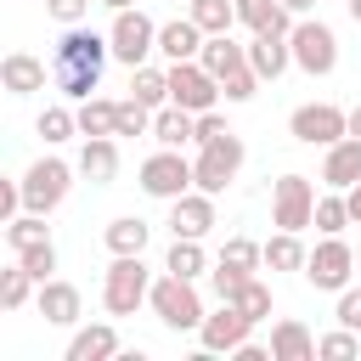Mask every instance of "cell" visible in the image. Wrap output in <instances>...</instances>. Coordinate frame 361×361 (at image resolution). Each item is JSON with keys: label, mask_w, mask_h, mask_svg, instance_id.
<instances>
[{"label": "cell", "mask_w": 361, "mask_h": 361, "mask_svg": "<svg viewBox=\"0 0 361 361\" xmlns=\"http://www.w3.org/2000/svg\"><path fill=\"white\" fill-rule=\"evenodd\" d=\"M73 169H79V164H62L56 152L34 158V164L23 169V209H34V214H56V209L68 203V192H73Z\"/></svg>", "instance_id": "cell-5"}, {"label": "cell", "mask_w": 361, "mask_h": 361, "mask_svg": "<svg viewBox=\"0 0 361 361\" xmlns=\"http://www.w3.org/2000/svg\"><path fill=\"white\" fill-rule=\"evenodd\" d=\"M220 130H231V124H226L214 107H209V113H197V141H209V135H220Z\"/></svg>", "instance_id": "cell-44"}, {"label": "cell", "mask_w": 361, "mask_h": 361, "mask_svg": "<svg viewBox=\"0 0 361 361\" xmlns=\"http://www.w3.org/2000/svg\"><path fill=\"white\" fill-rule=\"evenodd\" d=\"M344 226H355V220H350V197H344L338 186H327V192L316 197V231H322V237H344Z\"/></svg>", "instance_id": "cell-29"}, {"label": "cell", "mask_w": 361, "mask_h": 361, "mask_svg": "<svg viewBox=\"0 0 361 361\" xmlns=\"http://www.w3.org/2000/svg\"><path fill=\"white\" fill-rule=\"evenodd\" d=\"M102 243H107V254H147V243H152V226H147L141 214H118V220H107Z\"/></svg>", "instance_id": "cell-24"}, {"label": "cell", "mask_w": 361, "mask_h": 361, "mask_svg": "<svg viewBox=\"0 0 361 361\" xmlns=\"http://www.w3.org/2000/svg\"><path fill=\"white\" fill-rule=\"evenodd\" d=\"M147 293H152L147 259H141V254H113V265H107V276H102V305H107V316H135V310L147 305Z\"/></svg>", "instance_id": "cell-4"}, {"label": "cell", "mask_w": 361, "mask_h": 361, "mask_svg": "<svg viewBox=\"0 0 361 361\" xmlns=\"http://www.w3.org/2000/svg\"><path fill=\"white\" fill-rule=\"evenodd\" d=\"M45 237H51V226H45V214H34V209H23L17 220H6V248H11V254L34 248V243H45Z\"/></svg>", "instance_id": "cell-34"}, {"label": "cell", "mask_w": 361, "mask_h": 361, "mask_svg": "<svg viewBox=\"0 0 361 361\" xmlns=\"http://www.w3.org/2000/svg\"><path fill=\"white\" fill-rule=\"evenodd\" d=\"M152 141H158V147H186V141H197V113L164 102V107L152 113Z\"/></svg>", "instance_id": "cell-23"}, {"label": "cell", "mask_w": 361, "mask_h": 361, "mask_svg": "<svg viewBox=\"0 0 361 361\" xmlns=\"http://www.w3.org/2000/svg\"><path fill=\"white\" fill-rule=\"evenodd\" d=\"M203 28L192 23V17H169V23H158V56L164 62H192L197 51H203Z\"/></svg>", "instance_id": "cell-17"}, {"label": "cell", "mask_w": 361, "mask_h": 361, "mask_svg": "<svg viewBox=\"0 0 361 361\" xmlns=\"http://www.w3.org/2000/svg\"><path fill=\"white\" fill-rule=\"evenodd\" d=\"M17 259H23V265H28V271H34V282H45V276H51V271H56V243H51V237H45V243H34V248H23V254H17Z\"/></svg>", "instance_id": "cell-40"}, {"label": "cell", "mask_w": 361, "mask_h": 361, "mask_svg": "<svg viewBox=\"0 0 361 361\" xmlns=\"http://www.w3.org/2000/svg\"><path fill=\"white\" fill-rule=\"evenodd\" d=\"M169 102L186 107V113H209V107H220L226 96H220V79L192 56V62H169Z\"/></svg>", "instance_id": "cell-12"}, {"label": "cell", "mask_w": 361, "mask_h": 361, "mask_svg": "<svg viewBox=\"0 0 361 361\" xmlns=\"http://www.w3.org/2000/svg\"><path fill=\"white\" fill-rule=\"evenodd\" d=\"M305 259H310V248L299 243V231H276L265 243V271H305Z\"/></svg>", "instance_id": "cell-30"}, {"label": "cell", "mask_w": 361, "mask_h": 361, "mask_svg": "<svg viewBox=\"0 0 361 361\" xmlns=\"http://www.w3.org/2000/svg\"><path fill=\"white\" fill-rule=\"evenodd\" d=\"M271 355L276 361H316V333L299 316H282V322H271Z\"/></svg>", "instance_id": "cell-21"}, {"label": "cell", "mask_w": 361, "mask_h": 361, "mask_svg": "<svg viewBox=\"0 0 361 361\" xmlns=\"http://www.w3.org/2000/svg\"><path fill=\"white\" fill-rule=\"evenodd\" d=\"M164 271H175V276H186V282H197V276L209 271L203 237H175V243H169V254H164Z\"/></svg>", "instance_id": "cell-27"}, {"label": "cell", "mask_w": 361, "mask_h": 361, "mask_svg": "<svg viewBox=\"0 0 361 361\" xmlns=\"http://www.w3.org/2000/svg\"><path fill=\"white\" fill-rule=\"evenodd\" d=\"M107 56H113V39L96 34V28H85V23H73V28H62V39H56V51H51V85H56L68 102H85V96L102 90Z\"/></svg>", "instance_id": "cell-1"}, {"label": "cell", "mask_w": 361, "mask_h": 361, "mask_svg": "<svg viewBox=\"0 0 361 361\" xmlns=\"http://www.w3.org/2000/svg\"><path fill=\"white\" fill-rule=\"evenodd\" d=\"M214 265L254 276V271L265 265V243H254V237H226V248H220V259H214Z\"/></svg>", "instance_id": "cell-32"}, {"label": "cell", "mask_w": 361, "mask_h": 361, "mask_svg": "<svg viewBox=\"0 0 361 361\" xmlns=\"http://www.w3.org/2000/svg\"><path fill=\"white\" fill-rule=\"evenodd\" d=\"M107 39H113V62H124V68H141V62L158 51V23H152L141 6H124V11H113V28H107Z\"/></svg>", "instance_id": "cell-10"}, {"label": "cell", "mask_w": 361, "mask_h": 361, "mask_svg": "<svg viewBox=\"0 0 361 361\" xmlns=\"http://www.w3.org/2000/svg\"><path fill=\"white\" fill-rule=\"evenodd\" d=\"M231 305H237L243 316L265 322V316H271V288H265L259 276H243V282H237V293H231Z\"/></svg>", "instance_id": "cell-36"}, {"label": "cell", "mask_w": 361, "mask_h": 361, "mask_svg": "<svg viewBox=\"0 0 361 361\" xmlns=\"http://www.w3.org/2000/svg\"><path fill=\"white\" fill-rule=\"evenodd\" d=\"M147 310L169 327V333H197L203 327V293H197V282H186V276H175V271H164V276H152V293H147Z\"/></svg>", "instance_id": "cell-2"}, {"label": "cell", "mask_w": 361, "mask_h": 361, "mask_svg": "<svg viewBox=\"0 0 361 361\" xmlns=\"http://www.w3.org/2000/svg\"><path fill=\"white\" fill-rule=\"evenodd\" d=\"M34 305H39V316L51 327H79V316H85V293L73 282H62V276H45L39 293H34Z\"/></svg>", "instance_id": "cell-14"}, {"label": "cell", "mask_w": 361, "mask_h": 361, "mask_svg": "<svg viewBox=\"0 0 361 361\" xmlns=\"http://www.w3.org/2000/svg\"><path fill=\"white\" fill-rule=\"evenodd\" d=\"M45 62L39 56H28V51H11L6 62H0V85H6V96H34V90H45Z\"/></svg>", "instance_id": "cell-22"}, {"label": "cell", "mask_w": 361, "mask_h": 361, "mask_svg": "<svg viewBox=\"0 0 361 361\" xmlns=\"http://www.w3.org/2000/svg\"><path fill=\"white\" fill-rule=\"evenodd\" d=\"M282 6H288L293 17H310V11H316V0H282Z\"/></svg>", "instance_id": "cell-47"}, {"label": "cell", "mask_w": 361, "mask_h": 361, "mask_svg": "<svg viewBox=\"0 0 361 361\" xmlns=\"http://www.w3.org/2000/svg\"><path fill=\"white\" fill-rule=\"evenodd\" d=\"M169 231L175 237H209L214 231V197L209 192H180L175 203H169Z\"/></svg>", "instance_id": "cell-15"}, {"label": "cell", "mask_w": 361, "mask_h": 361, "mask_svg": "<svg viewBox=\"0 0 361 361\" xmlns=\"http://www.w3.org/2000/svg\"><path fill=\"white\" fill-rule=\"evenodd\" d=\"M79 135H118V102L113 96H85L79 102Z\"/></svg>", "instance_id": "cell-28"}, {"label": "cell", "mask_w": 361, "mask_h": 361, "mask_svg": "<svg viewBox=\"0 0 361 361\" xmlns=\"http://www.w3.org/2000/svg\"><path fill=\"white\" fill-rule=\"evenodd\" d=\"M355 180H361V135H344V141H333L327 158H322V186L350 192Z\"/></svg>", "instance_id": "cell-19"}, {"label": "cell", "mask_w": 361, "mask_h": 361, "mask_svg": "<svg viewBox=\"0 0 361 361\" xmlns=\"http://www.w3.org/2000/svg\"><path fill=\"white\" fill-rule=\"evenodd\" d=\"M79 175L90 186H113L118 180V135H85L79 147Z\"/></svg>", "instance_id": "cell-16"}, {"label": "cell", "mask_w": 361, "mask_h": 361, "mask_svg": "<svg viewBox=\"0 0 361 361\" xmlns=\"http://www.w3.org/2000/svg\"><path fill=\"white\" fill-rule=\"evenodd\" d=\"M259 85H265V79L254 73V62H243V68H231V73L220 79V96H226V102H254Z\"/></svg>", "instance_id": "cell-38"}, {"label": "cell", "mask_w": 361, "mask_h": 361, "mask_svg": "<svg viewBox=\"0 0 361 361\" xmlns=\"http://www.w3.org/2000/svg\"><path fill=\"white\" fill-rule=\"evenodd\" d=\"M186 17H192L203 34H231V23H243V17H237V0H192Z\"/></svg>", "instance_id": "cell-31"}, {"label": "cell", "mask_w": 361, "mask_h": 361, "mask_svg": "<svg viewBox=\"0 0 361 361\" xmlns=\"http://www.w3.org/2000/svg\"><path fill=\"white\" fill-rule=\"evenodd\" d=\"M243 158H248V147H243L237 130H220V135L197 141V158H192V169H197V192L220 197V192L243 175Z\"/></svg>", "instance_id": "cell-3"}, {"label": "cell", "mask_w": 361, "mask_h": 361, "mask_svg": "<svg viewBox=\"0 0 361 361\" xmlns=\"http://www.w3.org/2000/svg\"><path fill=\"white\" fill-rule=\"evenodd\" d=\"M288 135L299 141V147H333V141H344L350 135V107H338V102H299L293 113H288Z\"/></svg>", "instance_id": "cell-6"}, {"label": "cell", "mask_w": 361, "mask_h": 361, "mask_svg": "<svg viewBox=\"0 0 361 361\" xmlns=\"http://www.w3.org/2000/svg\"><path fill=\"white\" fill-rule=\"evenodd\" d=\"M231 361H276V355H271L265 344H254V338H243V344L231 350Z\"/></svg>", "instance_id": "cell-45"}, {"label": "cell", "mask_w": 361, "mask_h": 361, "mask_svg": "<svg viewBox=\"0 0 361 361\" xmlns=\"http://www.w3.org/2000/svg\"><path fill=\"white\" fill-rule=\"evenodd\" d=\"M102 6H113V11H124V6H141V0H102Z\"/></svg>", "instance_id": "cell-49"}, {"label": "cell", "mask_w": 361, "mask_h": 361, "mask_svg": "<svg viewBox=\"0 0 361 361\" xmlns=\"http://www.w3.org/2000/svg\"><path fill=\"white\" fill-rule=\"evenodd\" d=\"M141 192L147 197H158V203H175L180 192H192L197 186V169H192V158L180 152V147H158L152 158H141Z\"/></svg>", "instance_id": "cell-7"}, {"label": "cell", "mask_w": 361, "mask_h": 361, "mask_svg": "<svg viewBox=\"0 0 361 361\" xmlns=\"http://www.w3.org/2000/svg\"><path fill=\"white\" fill-rule=\"evenodd\" d=\"M248 62H254V73H259L265 85H276V79L293 68V45H288V34H254V39H248Z\"/></svg>", "instance_id": "cell-18"}, {"label": "cell", "mask_w": 361, "mask_h": 361, "mask_svg": "<svg viewBox=\"0 0 361 361\" xmlns=\"http://www.w3.org/2000/svg\"><path fill=\"white\" fill-rule=\"evenodd\" d=\"M355 271H361V248H355Z\"/></svg>", "instance_id": "cell-52"}, {"label": "cell", "mask_w": 361, "mask_h": 361, "mask_svg": "<svg viewBox=\"0 0 361 361\" xmlns=\"http://www.w3.org/2000/svg\"><path fill=\"white\" fill-rule=\"evenodd\" d=\"M130 96L135 102H147L152 113L169 102V68H158V62H141V68H130Z\"/></svg>", "instance_id": "cell-26"}, {"label": "cell", "mask_w": 361, "mask_h": 361, "mask_svg": "<svg viewBox=\"0 0 361 361\" xmlns=\"http://www.w3.org/2000/svg\"><path fill=\"white\" fill-rule=\"evenodd\" d=\"M350 135H361V107H350Z\"/></svg>", "instance_id": "cell-48"}, {"label": "cell", "mask_w": 361, "mask_h": 361, "mask_svg": "<svg viewBox=\"0 0 361 361\" xmlns=\"http://www.w3.org/2000/svg\"><path fill=\"white\" fill-rule=\"evenodd\" d=\"M34 130L45 135V147H56V141H68V135H79V107H62V102H51L39 118H34Z\"/></svg>", "instance_id": "cell-33"}, {"label": "cell", "mask_w": 361, "mask_h": 361, "mask_svg": "<svg viewBox=\"0 0 361 361\" xmlns=\"http://www.w3.org/2000/svg\"><path fill=\"white\" fill-rule=\"evenodd\" d=\"M344 11H350V17H355V23H361V0H344Z\"/></svg>", "instance_id": "cell-50"}, {"label": "cell", "mask_w": 361, "mask_h": 361, "mask_svg": "<svg viewBox=\"0 0 361 361\" xmlns=\"http://www.w3.org/2000/svg\"><path fill=\"white\" fill-rule=\"evenodd\" d=\"M338 322H344V327H355V333H361V288H355V282H350V288H344V293H338Z\"/></svg>", "instance_id": "cell-43"}, {"label": "cell", "mask_w": 361, "mask_h": 361, "mask_svg": "<svg viewBox=\"0 0 361 361\" xmlns=\"http://www.w3.org/2000/svg\"><path fill=\"white\" fill-rule=\"evenodd\" d=\"M197 62H203L214 79H226L231 68H243V62H248V45H237L231 34H209V39H203V51H197Z\"/></svg>", "instance_id": "cell-25"}, {"label": "cell", "mask_w": 361, "mask_h": 361, "mask_svg": "<svg viewBox=\"0 0 361 361\" xmlns=\"http://www.w3.org/2000/svg\"><path fill=\"white\" fill-rule=\"evenodd\" d=\"M350 276H355V248H350L344 237H322V243L310 248V259H305V282H310L316 293H344Z\"/></svg>", "instance_id": "cell-11"}, {"label": "cell", "mask_w": 361, "mask_h": 361, "mask_svg": "<svg viewBox=\"0 0 361 361\" xmlns=\"http://www.w3.org/2000/svg\"><path fill=\"white\" fill-rule=\"evenodd\" d=\"M248 333H254V316H243L231 299H220V310H209V316H203L197 344H203V355H231Z\"/></svg>", "instance_id": "cell-13"}, {"label": "cell", "mask_w": 361, "mask_h": 361, "mask_svg": "<svg viewBox=\"0 0 361 361\" xmlns=\"http://www.w3.org/2000/svg\"><path fill=\"white\" fill-rule=\"evenodd\" d=\"M28 293H34V271H28L23 259H11V265L0 271V305H6V310H23Z\"/></svg>", "instance_id": "cell-35"}, {"label": "cell", "mask_w": 361, "mask_h": 361, "mask_svg": "<svg viewBox=\"0 0 361 361\" xmlns=\"http://www.w3.org/2000/svg\"><path fill=\"white\" fill-rule=\"evenodd\" d=\"M45 11H51L62 28H73V23H85V17H90V0H45Z\"/></svg>", "instance_id": "cell-41"}, {"label": "cell", "mask_w": 361, "mask_h": 361, "mask_svg": "<svg viewBox=\"0 0 361 361\" xmlns=\"http://www.w3.org/2000/svg\"><path fill=\"white\" fill-rule=\"evenodd\" d=\"M288 45H293V68L310 73V79H327L338 68V34L322 17H299L293 34H288Z\"/></svg>", "instance_id": "cell-8"}, {"label": "cell", "mask_w": 361, "mask_h": 361, "mask_svg": "<svg viewBox=\"0 0 361 361\" xmlns=\"http://www.w3.org/2000/svg\"><path fill=\"white\" fill-rule=\"evenodd\" d=\"M118 135H152V107L135 102V96H124L118 102Z\"/></svg>", "instance_id": "cell-39"}, {"label": "cell", "mask_w": 361, "mask_h": 361, "mask_svg": "<svg viewBox=\"0 0 361 361\" xmlns=\"http://www.w3.org/2000/svg\"><path fill=\"white\" fill-rule=\"evenodd\" d=\"M316 355H322V361H350V355H361V333L338 322L333 333H322V338H316Z\"/></svg>", "instance_id": "cell-37"}, {"label": "cell", "mask_w": 361, "mask_h": 361, "mask_svg": "<svg viewBox=\"0 0 361 361\" xmlns=\"http://www.w3.org/2000/svg\"><path fill=\"white\" fill-rule=\"evenodd\" d=\"M113 355H118V327H113V322L73 327V338H68V361H113Z\"/></svg>", "instance_id": "cell-20"}, {"label": "cell", "mask_w": 361, "mask_h": 361, "mask_svg": "<svg viewBox=\"0 0 361 361\" xmlns=\"http://www.w3.org/2000/svg\"><path fill=\"white\" fill-rule=\"evenodd\" d=\"M254 6H259V0H237V17H243V11H254Z\"/></svg>", "instance_id": "cell-51"}, {"label": "cell", "mask_w": 361, "mask_h": 361, "mask_svg": "<svg viewBox=\"0 0 361 361\" xmlns=\"http://www.w3.org/2000/svg\"><path fill=\"white\" fill-rule=\"evenodd\" d=\"M344 197H350V220H355V226H361V180H355V186H350V192H344Z\"/></svg>", "instance_id": "cell-46"}, {"label": "cell", "mask_w": 361, "mask_h": 361, "mask_svg": "<svg viewBox=\"0 0 361 361\" xmlns=\"http://www.w3.org/2000/svg\"><path fill=\"white\" fill-rule=\"evenodd\" d=\"M271 226L276 231L316 226V180L310 175H276L271 180Z\"/></svg>", "instance_id": "cell-9"}, {"label": "cell", "mask_w": 361, "mask_h": 361, "mask_svg": "<svg viewBox=\"0 0 361 361\" xmlns=\"http://www.w3.org/2000/svg\"><path fill=\"white\" fill-rule=\"evenodd\" d=\"M23 214V180H0V226Z\"/></svg>", "instance_id": "cell-42"}]
</instances>
